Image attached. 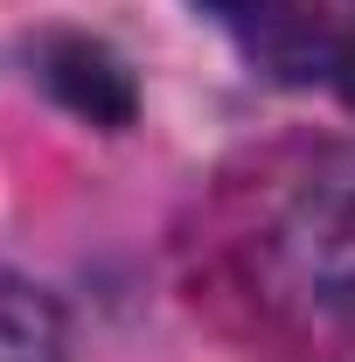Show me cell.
I'll return each instance as SVG.
<instances>
[{
  "label": "cell",
  "instance_id": "obj_1",
  "mask_svg": "<svg viewBox=\"0 0 355 362\" xmlns=\"http://www.w3.org/2000/svg\"><path fill=\"white\" fill-rule=\"evenodd\" d=\"M272 251L293 272V293L320 307H355V153H320L300 175Z\"/></svg>",
  "mask_w": 355,
  "mask_h": 362
},
{
  "label": "cell",
  "instance_id": "obj_3",
  "mask_svg": "<svg viewBox=\"0 0 355 362\" xmlns=\"http://www.w3.org/2000/svg\"><path fill=\"white\" fill-rule=\"evenodd\" d=\"M216 28H230L251 56H265L279 77H307L320 63V21L300 0H195Z\"/></svg>",
  "mask_w": 355,
  "mask_h": 362
},
{
  "label": "cell",
  "instance_id": "obj_4",
  "mask_svg": "<svg viewBox=\"0 0 355 362\" xmlns=\"http://www.w3.org/2000/svg\"><path fill=\"white\" fill-rule=\"evenodd\" d=\"M0 362H70L63 307L21 272H0Z\"/></svg>",
  "mask_w": 355,
  "mask_h": 362
},
{
  "label": "cell",
  "instance_id": "obj_2",
  "mask_svg": "<svg viewBox=\"0 0 355 362\" xmlns=\"http://www.w3.org/2000/svg\"><path fill=\"white\" fill-rule=\"evenodd\" d=\"M28 56H35L42 90L63 105V112H77V119L105 126V133L133 126L139 84H133V70H126V56H119V49H105L98 35H70V28H56V35H42Z\"/></svg>",
  "mask_w": 355,
  "mask_h": 362
},
{
  "label": "cell",
  "instance_id": "obj_5",
  "mask_svg": "<svg viewBox=\"0 0 355 362\" xmlns=\"http://www.w3.org/2000/svg\"><path fill=\"white\" fill-rule=\"evenodd\" d=\"M327 70H334V90H342V105L355 112V21H349V35L334 42V56H327Z\"/></svg>",
  "mask_w": 355,
  "mask_h": 362
}]
</instances>
